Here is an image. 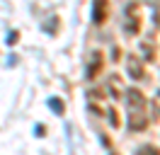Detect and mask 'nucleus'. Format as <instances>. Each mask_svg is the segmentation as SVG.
Masks as SVG:
<instances>
[{
	"instance_id": "2",
	"label": "nucleus",
	"mask_w": 160,
	"mask_h": 155,
	"mask_svg": "<svg viewBox=\"0 0 160 155\" xmlns=\"http://www.w3.org/2000/svg\"><path fill=\"white\" fill-rule=\"evenodd\" d=\"M107 12H109L107 0H95V10H92V19H95V24H102V22L107 19Z\"/></svg>"
},
{
	"instance_id": "4",
	"label": "nucleus",
	"mask_w": 160,
	"mask_h": 155,
	"mask_svg": "<svg viewBox=\"0 0 160 155\" xmlns=\"http://www.w3.org/2000/svg\"><path fill=\"white\" fill-rule=\"evenodd\" d=\"M129 124H131V128L136 131V128H143V126H146V119H143V116H141V114H131Z\"/></svg>"
},
{
	"instance_id": "1",
	"label": "nucleus",
	"mask_w": 160,
	"mask_h": 155,
	"mask_svg": "<svg viewBox=\"0 0 160 155\" xmlns=\"http://www.w3.org/2000/svg\"><path fill=\"white\" fill-rule=\"evenodd\" d=\"M126 104H129L131 114H136V112H141V109H143L146 99H143V95H141L138 90H129V92H126Z\"/></svg>"
},
{
	"instance_id": "3",
	"label": "nucleus",
	"mask_w": 160,
	"mask_h": 155,
	"mask_svg": "<svg viewBox=\"0 0 160 155\" xmlns=\"http://www.w3.org/2000/svg\"><path fill=\"white\" fill-rule=\"evenodd\" d=\"M129 73H131V78H141L143 75V68H141V63L136 61V58L129 61Z\"/></svg>"
},
{
	"instance_id": "9",
	"label": "nucleus",
	"mask_w": 160,
	"mask_h": 155,
	"mask_svg": "<svg viewBox=\"0 0 160 155\" xmlns=\"http://www.w3.org/2000/svg\"><path fill=\"white\" fill-rule=\"evenodd\" d=\"M17 41V32H10V39H8V44H15Z\"/></svg>"
},
{
	"instance_id": "10",
	"label": "nucleus",
	"mask_w": 160,
	"mask_h": 155,
	"mask_svg": "<svg viewBox=\"0 0 160 155\" xmlns=\"http://www.w3.org/2000/svg\"><path fill=\"white\" fill-rule=\"evenodd\" d=\"M155 107H158V109H160V92H158V95H155Z\"/></svg>"
},
{
	"instance_id": "7",
	"label": "nucleus",
	"mask_w": 160,
	"mask_h": 155,
	"mask_svg": "<svg viewBox=\"0 0 160 155\" xmlns=\"http://www.w3.org/2000/svg\"><path fill=\"white\" fill-rule=\"evenodd\" d=\"M49 107L56 112V114H61V112H63V102H58V99H49Z\"/></svg>"
},
{
	"instance_id": "8",
	"label": "nucleus",
	"mask_w": 160,
	"mask_h": 155,
	"mask_svg": "<svg viewBox=\"0 0 160 155\" xmlns=\"http://www.w3.org/2000/svg\"><path fill=\"white\" fill-rule=\"evenodd\" d=\"M109 87H112V92H114V97L119 99V95H121V87L117 85V80H112V82H109Z\"/></svg>"
},
{
	"instance_id": "6",
	"label": "nucleus",
	"mask_w": 160,
	"mask_h": 155,
	"mask_svg": "<svg viewBox=\"0 0 160 155\" xmlns=\"http://www.w3.org/2000/svg\"><path fill=\"white\" fill-rule=\"evenodd\" d=\"M138 155H160V153L155 145H143V148H138Z\"/></svg>"
},
{
	"instance_id": "5",
	"label": "nucleus",
	"mask_w": 160,
	"mask_h": 155,
	"mask_svg": "<svg viewBox=\"0 0 160 155\" xmlns=\"http://www.w3.org/2000/svg\"><path fill=\"white\" fill-rule=\"evenodd\" d=\"M92 58H95V61H92V63H90V68H88V78H95V73H97V70L102 68V61H100V56L95 53Z\"/></svg>"
}]
</instances>
